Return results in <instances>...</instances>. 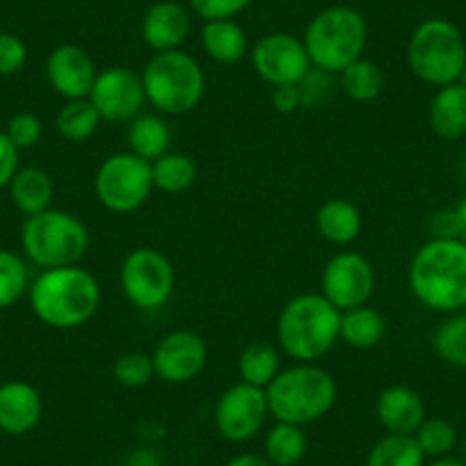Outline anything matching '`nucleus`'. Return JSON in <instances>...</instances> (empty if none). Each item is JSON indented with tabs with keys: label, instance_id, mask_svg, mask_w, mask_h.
<instances>
[{
	"label": "nucleus",
	"instance_id": "29",
	"mask_svg": "<svg viewBox=\"0 0 466 466\" xmlns=\"http://www.w3.org/2000/svg\"><path fill=\"white\" fill-rule=\"evenodd\" d=\"M154 187L165 195H181L197 181V163L181 151H167L151 163Z\"/></svg>",
	"mask_w": 466,
	"mask_h": 466
},
{
	"label": "nucleus",
	"instance_id": "34",
	"mask_svg": "<svg viewBox=\"0 0 466 466\" xmlns=\"http://www.w3.org/2000/svg\"><path fill=\"white\" fill-rule=\"evenodd\" d=\"M414 439L425 457L437 460V457L451 455L452 448L457 446V430L448 419L428 416L414 432Z\"/></svg>",
	"mask_w": 466,
	"mask_h": 466
},
{
	"label": "nucleus",
	"instance_id": "39",
	"mask_svg": "<svg viewBox=\"0 0 466 466\" xmlns=\"http://www.w3.org/2000/svg\"><path fill=\"white\" fill-rule=\"evenodd\" d=\"M249 5H252V0H190L192 12L204 19V24L206 21L236 19Z\"/></svg>",
	"mask_w": 466,
	"mask_h": 466
},
{
	"label": "nucleus",
	"instance_id": "35",
	"mask_svg": "<svg viewBox=\"0 0 466 466\" xmlns=\"http://www.w3.org/2000/svg\"><path fill=\"white\" fill-rule=\"evenodd\" d=\"M112 378L124 389H142L156 380L154 361L147 352H124L112 364Z\"/></svg>",
	"mask_w": 466,
	"mask_h": 466
},
{
	"label": "nucleus",
	"instance_id": "15",
	"mask_svg": "<svg viewBox=\"0 0 466 466\" xmlns=\"http://www.w3.org/2000/svg\"><path fill=\"white\" fill-rule=\"evenodd\" d=\"M156 378L172 387L190 384L208 364V345L197 331L174 329L158 340L151 352Z\"/></svg>",
	"mask_w": 466,
	"mask_h": 466
},
{
	"label": "nucleus",
	"instance_id": "9",
	"mask_svg": "<svg viewBox=\"0 0 466 466\" xmlns=\"http://www.w3.org/2000/svg\"><path fill=\"white\" fill-rule=\"evenodd\" d=\"M154 190L151 163L131 151H116L103 158L94 174V197L103 208L116 215L140 210Z\"/></svg>",
	"mask_w": 466,
	"mask_h": 466
},
{
	"label": "nucleus",
	"instance_id": "37",
	"mask_svg": "<svg viewBox=\"0 0 466 466\" xmlns=\"http://www.w3.org/2000/svg\"><path fill=\"white\" fill-rule=\"evenodd\" d=\"M298 87L299 94H302V107L322 106V103L329 98L331 87H334V76L311 66V69L307 71V76L298 83Z\"/></svg>",
	"mask_w": 466,
	"mask_h": 466
},
{
	"label": "nucleus",
	"instance_id": "47",
	"mask_svg": "<svg viewBox=\"0 0 466 466\" xmlns=\"http://www.w3.org/2000/svg\"><path fill=\"white\" fill-rule=\"evenodd\" d=\"M461 174H464V178H466V154H464V158H461Z\"/></svg>",
	"mask_w": 466,
	"mask_h": 466
},
{
	"label": "nucleus",
	"instance_id": "33",
	"mask_svg": "<svg viewBox=\"0 0 466 466\" xmlns=\"http://www.w3.org/2000/svg\"><path fill=\"white\" fill-rule=\"evenodd\" d=\"M434 355L452 369L466 370V311L451 313L432 336Z\"/></svg>",
	"mask_w": 466,
	"mask_h": 466
},
{
	"label": "nucleus",
	"instance_id": "28",
	"mask_svg": "<svg viewBox=\"0 0 466 466\" xmlns=\"http://www.w3.org/2000/svg\"><path fill=\"white\" fill-rule=\"evenodd\" d=\"M101 124V115L89 98L65 101V106L56 115V128L60 137L66 142H74V145L92 140Z\"/></svg>",
	"mask_w": 466,
	"mask_h": 466
},
{
	"label": "nucleus",
	"instance_id": "40",
	"mask_svg": "<svg viewBox=\"0 0 466 466\" xmlns=\"http://www.w3.org/2000/svg\"><path fill=\"white\" fill-rule=\"evenodd\" d=\"M21 169V151L12 145L5 131H0V190H5Z\"/></svg>",
	"mask_w": 466,
	"mask_h": 466
},
{
	"label": "nucleus",
	"instance_id": "25",
	"mask_svg": "<svg viewBox=\"0 0 466 466\" xmlns=\"http://www.w3.org/2000/svg\"><path fill=\"white\" fill-rule=\"evenodd\" d=\"M384 336H387V318L380 309L361 304L340 313L339 343H345L352 350H373L382 343Z\"/></svg>",
	"mask_w": 466,
	"mask_h": 466
},
{
	"label": "nucleus",
	"instance_id": "30",
	"mask_svg": "<svg viewBox=\"0 0 466 466\" xmlns=\"http://www.w3.org/2000/svg\"><path fill=\"white\" fill-rule=\"evenodd\" d=\"M339 85L345 96L357 103H370L382 94L384 74L380 65H375L369 57H360L350 66H345L339 76Z\"/></svg>",
	"mask_w": 466,
	"mask_h": 466
},
{
	"label": "nucleus",
	"instance_id": "10",
	"mask_svg": "<svg viewBox=\"0 0 466 466\" xmlns=\"http://www.w3.org/2000/svg\"><path fill=\"white\" fill-rule=\"evenodd\" d=\"M119 286L128 302L140 311H160L172 299L177 272L167 254L156 248H136L119 268Z\"/></svg>",
	"mask_w": 466,
	"mask_h": 466
},
{
	"label": "nucleus",
	"instance_id": "36",
	"mask_svg": "<svg viewBox=\"0 0 466 466\" xmlns=\"http://www.w3.org/2000/svg\"><path fill=\"white\" fill-rule=\"evenodd\" d=\"M5 136L10 137L16 149L28 151L33 147H37L39 140H42L44 124L33 112H16V115L10 116V122H7Z\"/></svg>",
	"mask_w": 466,
	"mask_h": 466
},
{
	"label": "nucleus",
	"instance_id": "18",
	"mask_svg": "<svg viewBox=\"0 0 466 466\" xmlns=\"http://www.w3.org/2000/svg\"><path fill=\"white\" fill-rule=\"evenodd\" d=\"M44 416L42 393L24 380L0 384V432L24 437L33 432Z\"/></svg>",
	"mask_w": 466,
	"mask_h": 466
},
{
	"label": "nucleus",
	"instance_id": "44",
	"mask_svg": "<svg viewBox=\"0 0 466 466\" xmlns=\"http://www.w3.org/2000/svg\"><path fill=\"white\" fill-rule=\"evenodd\" d=\"M128 466H160L158 455L151 448H137L131 457H128Z\"/></svg>",
	"mask_w": 466,
	"mask_h": 466
},
{
	"label": "nucleus",
	"instance_id": "26",
	"mask_svg": "<svg viewBox=\"0 0 466 466\" xmlns=\"http://www.w3.org/2000/svg\"><path fill=\"white\" fill-rule=\"evenodd\" d=\"M281 373V350L279 345L268 340H254L245 345L238 357L240 382L252 387L268 389L272 380Z\"/></svg>",
	"mask_w": 466,
	"mask_h": 466
},
{
	"label": "nucleus",
	"instance_id": "7",
	"mask_svg": "<svg viewBox=\"0 0 466 466\" xmlns=\"http://www.w3.org/2000/svg\"><path fill=\"white\" fill-rule=\"evenodd\" d=\"M147 106L165 116L187 115L197 110L206 94V76L195 56L183 48L154 53L142 69Z\"/></svg>",
	"mask_w": 466,
	"mask_h": 466
},
{
	"label": "nucleus",
	"instance_id": "32",
	"mask_svg": "<svg viewBox=\"0 0 466 466\" xmlns=\"http://www.w3.org/2000/svg\"><path fill=\"white\" fill-rule=\"evenodd\" d=\"M366 466H425V455L411 434H384L370 448Z\"/></svg>",
	"mask_w": 466,
	"mask_h": 466
},
{
	"label": "nucleus",
	"instance_id": "43",
	"mask_svg": "<svg viewBox=\"0 0 466 466\" xmlns=\"http://www.w3.org/2000/svg\"><path fill=\"white\" fill-rule=\"evenodd\" d=\"M224 466H272V464L266 460V455H258V452H240V455H233Z\"/></svg>",
	"mask_w": 466,
	"mask_h": 466
},
{
	"label": "nucleus",
	"instance_id": "5",
	"mask_svg": "<svg viewBox=\"0 0 466 466\" xmlns=\"http://www.w3.org/2000/svg\"><path fill=\"white\" fill-rule=\"evenodd\" d=\"M21 249L39 270L80 266L89 252V231L78 215L62 208H46L25 218L21 227Z\"/></svg>",
	"mask_w": 466,
	"mask_h": 466
},
{
	"label": "nucleus",
	"instance_id": "49",
	"mask_svg": "<svg viewBox=\"0 0 466 466\" xmlns=\"http://www.w3.org/2000/svg\"><path fill=\"white\" fill-rule=\"evenodd\" d=\"M460 83H461V85H464V87H466V69H464V74H461V78H460Z\"/></svg>",
	"mask_w": 466,
	"mask_h": 466
},
{
	"label": "nucleus",
	"instance_id": "46",
	"mask_svg": "<svg viewBox=\"0 0 466 466\" xmlns=\"http://www.w3.org/2000/svg\"><path fill=\"white\" fill-rule=\"evenodd\" d=\"M425 466H466V464H464V460H457V457L446 455V457H437V460H432L430 464H425Z\"/></svg>",
	"mask_w": 466,
	"mask_h": 466
},
{
	"label": "nucleus",
	"instance_id": "13",
	"mask_svg": "<svg viewBox=\"0 0 466 466\" xmlns=\"http://www.w3.org/2000/svg\"><path fill=\"white\" fill-rule=\"evenodd\" d=\"M89 101L106 124H128L147 107L142 76L128 66H107L98 71Z\"/></svg>",
	"mask_w": 466,
	"mask_h": 466
},
{
	"label": "nucleus",
	"instance_id": "2",
	"mask_svg": "<svg viewBox=\"0 0 466 466\" xmlns=\"http://www.w3.org/2000/svg\"><path fill=\"white\" fill-rule=\"evenodd\" d=\"M28 302L35 318L51 329H78L96 316L101 286L83 266L51 268L33 279Z\"/></svg>",
	"mask_w": 466,
	"mask_h": 466
},
{
	"label": "nucleus",
	"instance_id": "3",
	"mask_svg": "<svg viewBox=\"0 0 466 466\" xmlns=\"http://www.w3.org/2000/svg\"><path fill=\"white\" fill-rule=\"evenodd\" d=\"M277 345L295 364H318L340 336V311L322 293H302L277 318Z\"/></svg>",
	"mask_w": 466,
	"mask_h": 466
},
{
	"label": "nucleus",
	"instance_id": "20",
	"mask_svg": "<svg viewBox=\"0 0 466 466\" xmlns=\"http://www.w3.org/2000/svg\"><path fill=\"white\" fill-rule=\"evenodd\" d=\"M364 218L355 201L345 197H331L316 210V231L325 243L348 248L361 236Z\"/></svg>",
	"mask_w": 466,
	"mask_h": 466
},
{
	"label": "nucleus",
	"instance_id": "16",
	"mask_svg": "<svg viewBox=\"0 0 466 466\" xmlns=\"http://www.w3.org/2000/svg\"><path fill=\"white\" fill-rule=\"evenodd\" d=\"M98 69L92 56L78 44H62L46 57V80L65 101L89 98Z\"/></svg>",
	"mask_w": 466,
	"mask_h": 466
},
{
	"label": "nucleus",
	"instance_id": "19",
	"mask_svg": "<svg viewBox=\"0 0 466 466\" xmlns=\"http://www.w3.org/2000/svg\"><path fill=\"white\" fill-rule=\"evenodd\" d=\"M375 416L387 434H411L428 419L425 402L416 389L407 384H391L382 389L375 400Z\"/></svg>",
	"mask_w": 466,
	"mask_h": 466
},
{
	"label": "nucleus",
	"instance_id": "24",
	"mask_svg": "<svg viewBox=\"0 0 466 466\" xmlns=\"http://www.w3.org/2000/svg\"><path fill=\"white\" fill-rule=\"evenodd\" d=\"M7 190H10V199L15 208L24 213L25 218L51 208L53 195H56L51 174L42 167H35V165L21 167L15 174L10 186H7Z\"/></svg>",
	"mask_w": 466,
	"mask_h": 466
},
{
	"label": "nucleus",
	"instance_id": "45",
	"mask_svg": "<svg viewBox=\"0 0 466 466\" xmlns=\"http://www.w3.org/2000/svg\"><path fill=\"white\" fill-rule=\"evenodd\" d=\"M455 215H457V228H460V240L466 243V197H461L460 204L455 206Z\"/></svg>",
	"mask_w": 466,
	"mask_h": 466
},
{
	"label": "nucleus",
	"instance_id": "23",
	"mask_svg": "<svg viewBox=\"0 0 466 466\" xmlns=\"http://www.w3.org/2000/svg\"><path fill=\"white\" fill-rule=\"evenodd\" d=\"M201 46L204 53L218 65H238L249 53L248 33L236 19L206 21L201 28Z\"/></svg>",
	"mask_w": 466,
	"mask_h": 466
},
{
	"label": "nucleus",
	"instance_id": "31",
	"mask_svg": "<svg viewBox=\"0 0 466 466\" xmlns=\"http://www.w3.org/2000/svg\"><path fill=\"white\" fill-rule=\"evenodd\" d=\"M30 279L28 258L12 249H0V311L15 307L28 298Z\"/></svg>",
	"mask_w": 466,
	"mask_h": 466
},
{
	"label": "nucleus",
	"instance_id": "6",
	"mask_svg": "<svg viewBox=\"0 0 466 466\" xmlns=\"http://www.w3.org/2000/svg\"><path fill=\"white\" fill-rule=\"evenodd\" d=\"M302 42L311 66L339 76L345 66L364 57L369 25L355 7L331 5L313 16Z\"/></svg>",
	"mask_w": 466,
	"mask_h": 466
},
{
	"label": "nucleus",
	"instance_id": "12",
	"mask_svg": "<svg viewBox=\"0 0 466 466\" xmlns=\"http://www.w3.org/2000/svg\"><path fill=\"white\" fill-rule=\"evenodd\" d=\"M375 284L378 277L373 263L361 252H350V249L334 254L325 263L320 275V293L340 313L369 304L375 293Z\"/></svg>",
	"mask_w": 466,
	"mask_h": 466
},
{
	"label": "nucleus",
	"instance_id": "21",
	"mask_svg": "<svg viewBox=\"0 0 466 466\" xmlns=\"http://www.w3.org/2000/svg\"><path fill=\"white\" fill-rule=\"evenodd\" d=\"M428 122L441 140H461L466 136V87L461 83L446 85L434 92L428 107Z\"/></svg>",
	"mask_w": 466,
	"mask_h": 466
},
{
	"label": "nucleus",
	"instance_id": "27",
	"mask_svg": "<svg viewBox=\"0 0 466 466\" xmlns=\"http://www.w3.org/2000/svg\"><path fill=\"white\" fill-rule=\"evenodd\" d=\"M309 451V439L302 425L275 420L263 439V455L272 466H295L304 460Z\"/></svg>",
	"mask_w": 466,
	"mask_h": 466
},
{
	"label": "nucleus",
	"instance_id": "41",
	"mask_svg": "<svg viewBox=\"0 0 466 466\" xmlns=\"http://www.w3.org/2000/svg\"><path fill=\"white\" fill-rule=\"evenodd\" d=\"M272 106L281 115H293L302 107V94H299L298 85H281V87H272Z\"/></svg>",
	"mask_w": 466,
	"mask_h": 466
},
{
	"label": "nucleus",
	"instance_id": "1",
	"mask_svg": "<svg viewBox=\"0 0 466 466\" xmlns=\"http://www.w3.org/2000/svg\"><path fill=\"white\" fill-rule=\"evenodd\" d=\"M407 284L420 307L437 313L466 311V243L430 238L411 257Z\"/></svg>",
	"mask_w": 466,
	"mask_h": 466
},
{
	"label": "nucleus",
	"instance_id": "22",
	"mask_svg": "<svg viewBox=\"0 0 466 466\" xmlns=\"http://www.w3.org/2000/svg\"><path fill=\"white\" fill-rule=\"evenodd\" d=\"M127 140H128V151L140 158L158 160L160 156H165L167 151H172L174 142V131L169 127L167 116L160 115V112H142L137 115L133 122H128L127 128Z\"/></svg>",
	"mask_w": 466,
	"mask_h": 466
},
{
	"label": "nucleus",
	"instance_id": "42",
	"mask_svg": "<svg viewBox=\"0 0 466 466\" xmlns=\"http://www.w3.org/2000/svg\"><path fill=\"white\" fill-rule=\"evenodd\" d=\"M430 231H432V238H460L455 208L437 210L430 219Z\"/></svg>",
	"mask_w": 466,
	"mask_h": 466
},
{
	"label": "nucleus",
	"instance_id": "4",
	"mask_svg": "<svg viewBox=\"0 0 466 466\" xmlns=\"http://www.w3.org/2000/svg\"><path fill=\"white\" fill-rule=\"evenodd\" d=\"M270 419L281 423L311 425L334 407L339 387L329 370L318 364H293L281 369L266 389Z\"/></svg>",
	"mask_w": 466,
	"mask_h": 466
},
{
	"label": "nucleus",
	"instance_id": "38",
	"mask_svg": "<svg viewBox=\"0 0 466 466\" xmlns=\"http://www.w3.org/2000/svg\"><path fill=\"white\" fill-rule=\"evenodd\" d=\"M28 65V46L15 33H0V76H16Z\"/></svg>",
	"mask_w": 466,
	"mask_h": 466
},
{
	"label": "nucleus",
	"instance_id": "11",
	"mask_svg": "<svg viewBox=\"0 0 466 466\" xmlns=\"http://www.w3.org/2000/svg\"><path fill=\"white\" fill-rule=\"evenodd\" d=\"M270 419L266 389L252 384L236 382L224 389L213 410L215 430L222 439L231 443L252 441L266 430Z\"/></svg>",
	"mask_w": 466,
	"mask_h": 466
},
{
	"label": "nucleus",
	"instance_id": "8",
	"mask_svg": "<svg viewBox=\"0 0 466 466\" xmlns=\"http://www.w3.org/2000/svg\"><path fill=\"white\" fill-rule=\"evenodd\" d=\"M407 65L420 83L437 89L460 83L466 69L464 35L446 19L423 21L407 42Z\"/></svg>",
	"mask_w": 466,
	"mask_h": 466
},
{
	"label": "nucleus",
	"instance_id": "14",
	"mask_svg": "<svg viewBox=\"0 0 466 466\" xmlns=\"http://www.w3.org/2000/svg\"><path fill=\"white\" fill-rule=\"evenodd\" d=\"M258 78L270 87L298 85L311 69L304 42L289 33L263 35L249 51Z\"/></svg>",
	"mask_w": 466,
	"mask_h": 466
},
{
	"label": "nucleus",
	"instance_id": "48",
	"mask_svg": "<svg viewBox=\"0 0 466 466\" xmlns=\"http://www.w3.org/2000/svg\"><path fill=\"white\" fill-rule=\"evenodd\" d=\"M461 460H464V464H466V441H464V448H461Z\"/></svg>",
	"mask_w": 466,
	"mask_h": 466
},
{
	"label": "nucleus",
	"instance_id": "17",
	"mask_svg": "<svg viewBox=\"0 0 466 466\" xmlns=\"http://www.w3.org/2000/svg\"><path fill=\"white\" fill-rule=\"evenodd\" d=\"M190 12L177 0H158L142 16L140 33L154 53L177 51L190 35Z\"/></svg>",
	"mask_w": 466,
	"mask_h": 466
}]
</instances>
